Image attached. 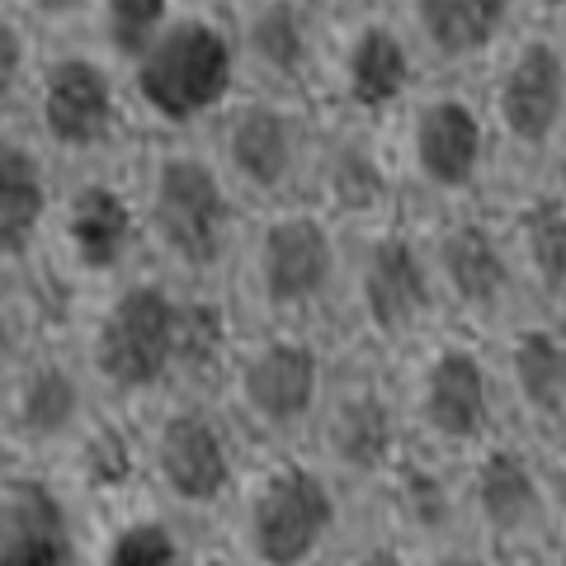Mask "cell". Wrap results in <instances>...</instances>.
Wrapping results in <instances>:
<instances>
[{"instance_id":"obj_7","label":"cell","mask_w":566,"mask_h":566,"mask_svg":"<svg viewBox=\"0 0 566 566\" xmlns=\"http://www.w3.org/2000/svg\"><path fill=\"white\" fill-rule=\"evenodd\" d=\"M420 71L491 66L528 24L524 0H387Z\"/></svg>"},{"instance_id":"obj_16","label":"cell","mask_w":566,"mask_h":566,"mask_svg":"<svg viewBox=\"0 0 566 566\" xmlns=\"http://www.w3.org/2000/svg\"><path fill=\"white\" fill-rule=\"evenodd\" d=\"M420 424L444 444H476L495 420L491 368L472 345H444L430 354L420 378Z\"/></svg>"},{"instance_id":"obj_35","label":"cell","mask_w":566,"mask_h":566,"mask_svg":"<svg viewBox=\"0 0 566 566\" xmlns=\"http://www.w3.org/2000/svg\"><path fill=\"white\" fill-rule=\"evenodd\" d=\"M524 20L547 24V29H566V0H524Z\"/></svg>"},{"instance_id":"obj_9","label":"cell","mask_w":566,"mask_h":566,"mask_svg":"<svg viewBox=\"0 0 566 566\" xmlns=\"http://www.w3.org/2000/svg\"><path fill=\"white\" fill-rule=\"evenodd\" d=\"M340 251L322 212L289 208L264 222L255 241V289L274 312H307L331 293Z\"/></svg>"},{"instance_id":"obj_8","label":"cell","mask_w":566,"mask_h":566,"mask_svg":"<svg viewBox=\"0 0 566 566\" xmlns=\"http://www.w3.org/2000/svg\"><path fill=\"white\" fill-rule=\"evenodd\" d=\"M326 76L335 81V91H340V99L354 114L378 118L387 109H397L416 91L420 62L411 43H406L401 24L382 6V10H368V14H354V20L335 24Z\"/></svg>"},{"instance_id":"obj_17","label":"cell","mask_w":566,"mask_h":566,"mask_svg":"<svg viewBox=\"0 0 566 566\" xmlns=\"http://www.w3.org/2000/svg\"><path fill=\"white\" fill-rule=\"evenodd\" d=\"M434 283L468 312H495L515 289V255L510 241L482 218H458L439 232L434 251Z\"/></svg>"},{"instance_id":"obj_28","label":"cell","mask_w":566,"mask_h":566,"mask_svg":"<svg viewBox=\"0 0 566 566\" xmlns=\"http://www.w3.org/2000/svg\"><path fill=\"white\" fill-rule=\"evenodd\" d=\"M237 345H232V322L218 303L208 297H185L180 316V378L189 382H218L232 374Z\"/></svg>"},{"instance_id":"obj_32","label":"cell","mask_w":566,"mask_h":566,"mask_svg":"<svg viewBox=\"0 0 566 566\" xmlns=\"http://www.w3.org/2000/svg\"><path fill=\"white\" fill-rule=\"evenodd\" d=\"M43 39H85L95 0H10Z\"/></svg>"},{"instance_id":"obj_2","label":"cell","mask_w":566,"mask_h":566,"mask_svg":"<svg viewBox=\"0 0 566 566\" xmlns=\"http://www.w3.org/2000/svg\"><path fill=\"white\" fill-rule=\"evenodd\" d=\"M142 227L170 264L208 274L232 241V189L227 175L199 151H166L151 166Z\"/></svg>"},{"instance_id":"obj_18","label":"cell","mask_w":566,"mask_h":566,"mask_svg":"<svg viewBox=\"0 0 566 566\" xmlns=\"http://www.w3.org/2000/svg\"><path fill=\"white\" fill-rule=\"evenodd\" d=\"M0 566H76L66 505L39 476L0 482Z\"/></svg>"},{"instance_id":"obj_39","label":"cell","mask_w":566,"mask_h":566,"mask_svg":"<svg viewBox=\"0 0 566 566\" xmlns=\"http://www.w3.org/2000/svg\"><path fill=\"white\" fill-rule=\"evenodd\" d=\"M444 566H482V562H468V557H453V562H444Z\"/></svg>"},{"instance_id":"obj_15","label":"cell","mask_w":566,"mask_h":566,"mask_svg":"<svg viewBox=\"0 0 566 566\" xmlns=\"http://www.w3.org/2000/svg\"><path fill=\"white\" fill-rule=\"evenodd\" d=\"M151 463L166 491L185 505H212L222 501L237 476L232 439L203 406H175L166 411L161 430L151 439Z\"/></svg>"},{"instance_id":"obj_13","label":"cell","mask_w":566,"mask_h":566,"mask_svg":"<svg viewBox=\"0 0 566 566\" xmlns=\"http://www.w3.org/2000/svg\"><path fill=\"white\" fill-rule=\"evenodd\" d=\"M411 166L434 193H468L486 166V118L472 99L434 91L411 109Z\"/></svg>"},{"instance_id":"obj_22","label":"cell","mask_w":566,"mask_h":566,"mask_svg":"<svg viewBox=\"0 0 566 566\" xmlns=\"http://www.w3.org/2000/svg\"><path fill=\"white\" fill-rule=\"evenodd\" d=\"M510 387L524 411L557 424L566 420V335L553 326H520L505 349Z\"/></svg>"},{"instance_id":"obj_29","label":"cell","mask_w":566,"mask_h":566,"mask_svg":"<svg viewBox=\"0 0 566 566\" xmlns=\"http://www.w3.org/2000/svg\"><path fill=\"white\" fill-rule=\"evenodd\" d=\"M39 43H43V33L33 29L10 0H0V104L33 91V76H39V66H43Z\"/></svg>"},{"instance_id":"obj_14","label":"cell","mask_w":566,"mask_h":566,"mask_svg":"<svg viewBox=\"0 0 566 566\" xmlns=\"http://www.w3.org/2000/svg\"><path fill=\"white\" fill-rule=\"evenodd\" d=\"M237 397L260 424L270 430H293L303 424L316 401H322V354L297 335H274L251 354L232 359Z\"/></svg>"},{"instance_id":"obj_5","label":"cell","mask_w":566,"mask_h":566,"mask_svg":"<svg viewBox=\"0 0 566 566\" xmlns=\"http://www.w3.org/2000/svg\"><path fill=\"white\" fill-rule=\"evenodd\" d=\"M491 66V118L501 137L524 151L553 147L566 128V33L524 24Z\"/></svg>"},{"instance_id":"obj_10","label":"cell","mask_w":566,"mask_h":566,"mask_svg":"<svg viewBox=\"0 0 566 566\" xmlns=\"http://www.w3.org/2000/svg\"><path fill=\"white\" fill-rule=\"evenodd\" d=\"M439 307L434 264L420 251L416 237L387 227L368 241L359 264V312L378 340H406Z\"/></svg>"},{"instance_id":"obj_20","label":"cell","mask_w":566,"mask_h":566,"mask_svg":"<svg viewBox=\"0 0 566 566\" xmlns=\"http://www.w3.org/2000/svg\"><path fill=\"white\" fill-rule=\"evenodd\" d=\"M52 212V185L39 151L0 128V264L20 260L39 241Z\"/></svg>"},{"instance_id":"obj_36","label":"cell","mask_w":566,"mask_h":566,"mask_svg":"<svg viewBox=\"0 0 566 566\" xmlns=\"http://www.w3.org/2000/svg\"><path fill=\"white\" fill-rule=\"evenodd\" d=\"M359 566H401V557H397V553H387V547H378V553H368Z\"/></svg>"},{"instance_id":"obj_40","label":"cell","mask_w":566,"mask_h":566,"mask_svg":"<svg viewBox=\"0 0 566 566\" xmlns=\"http://www.w3.org/2000/svg\"><path fill=\"white\" fill-rule=\"evenodd\" d=\"M208 566H227V562H208Z\"/></svg>"},{"instance_id":"obj_27","label":"cell","mask_w":566,"mask_h":566,"mask_svg":"<svg viewBox=\"0 0 566 566\" xmlns=\"http://www.w3.org/2000/svg\"><path fill=\"white\" fill-rule=\"evenodd\" d=\"M476 510L495 528H520L538 510V476L520 449H486L476 463Z\"/></svg>"},{"instance_id":"obj_19","label":"cell","mask_w":566,"mask_h":566,"mask_svg":"<svg viewBox=\"0 0 566 566\" xmlns=\"http://www.w3.org/2000/svg\"><path fill=\"white\" fill-rule=\"evenodd\" d=\"M62 237L81 270L114 274L142 237V208L109 180H85L62 208Z\"/></svg>"},{"instance_id":"obj_12","label":"cell","mask_w":566,"mask_h":566,"mask_svg":"<svg viewBox=\"0 0 566 566\" xmlns=\"http://www.w3.org/2000/svg\"><path fill=\"white\" fill-rule=\"evenodd\" d=\"M222 161L237 185L255 193H283L303 170L307 133L289 99H241L222 109Z\"/></svg>"},{"instance_id":"obj_41","label":"cell","mask_w":566,"mask_h":566,"mask_svg":"<svg viewBox=\"0 0 566 566\" xmlns=\"http://www.w3.org/2000/svg\"><path fill=\"white\" fill-rule=\"evenodd\" d=\"M562 33H566V29H562Z\"/></svg>"},{"instance_id":"obj_11","label":"cell","mask_w":566,"mask_h":566,"mask_svg":"<svg viewBox=\"0 0 566 566\" xmlns=\"http://www.w3.org/2000/svg\"><path fill=\"white\" fill-rule=\"evenodd\" d=\"M335 520L322 472L283 463L260 482L251 501V547L264 566H303Z\"/></svg>"},{"instance_id":"obj_25","label":"cell","mask_w":566,"mask_h":566,"mask_svg":"<svg viewBox=\"0 0 566 566\" xmlns=\"http://www.w3.org/2000/svg\"><path fill=\"white\" fill-rule=\"evenodd\" d=\"M81 420V382L66 364L39 359L20 374L14 387V430L29 439H57L71 434Z\"/></svg>"},{"instance_id":"obj_24","label":"cell","mask_w":566,"mask_h":566,"mask_svg":"<svg viewBox=\"0 0 566 566\" xmlns=\"http://www.w3.org/2000/svg\"><path fill=\"white\" fill-rule=\"evenodd\" d=\"M326 208L340 218H374L392 199V175H387L382 156L374 151V142L349 133L326 147Z\"/></svg>"},{"instance_id":"obj_26","label":"cell","mask_w":566,"mask_h":566,"mask_svg":"<svg viewBox=\"0 0 566 566\" xmlns=\"http://www.w3.org/2000/svg\"><path fill=\"white\" fill-rule=\"evenodd\" d=\"M180 6L185 0H95L85 43H95L109 62L128 66L161 39V29L180 14Z\"/></svg>"},{"instance_id":"obj_33","label":"cell","mask_w":566,"mask_h":566,"mask_svg":"<svg viewBox=\"0 0 566 566\" xmlns=\"http://www.w3.org/2000/svg\"><path fill=\"white\" fill-rule=\"evenodd\" d=\"M397 491H401V505L411 510V515L420 524H439L449 515V495L444 486H439V476L434 472H424V468H397Z\"/></svg>"},{"instance_id":"obj_4","label":"cell","mask_w":566,"mask_h":566,"mask_svg":"<svg viewBox=\"0 0 566 566\" xmlns=\"http://www.w3.org/2000/svg\"><path fill=\"white\" fill-rule=\"evenodd\" d=\"M123 66L109 62L95 43H62L43 52L33 76V114L57 151L91 156L109 147L123 123Z\"/></svg>"},{"instance_id":"obj_30","label":"cell","mask_w":566,"mask_h":566,"mask_svg":"<svg viewBox=\"0 0 566 566\" xmlns=\"http://www.w3.org/2000/svg\"><path fill=\"white\" fill-rule=\"evenodd\" d=\"M133 463H137L133 439L123 434V430H114V424H104V430L85 434V444H81V472H85V482H91L95 491L128 486L133 482Z\"/></svg>"},{"instance_id":"obj_37","label":"cell","mask_w":566,"mask_h":566,"mask_svg":"<svg viewBox=\"0 0 566 566\" xmlns=\"http://www.w3.org/2000/svg\"><path fill=\"white\" fill-rule=\"evenodd\" d=\"M189 6H208V10H222L227 14V10H237L241 0H189Z\"/></svg>"},{"instance_id":"obj_21","label":"cell","mask_w":566,"mask_h":566,"mask_svg":"<svg viewBox=\"0 0 566 566\" xmlns=\"http://www.w3.org/2000/svg\"><path fill=\"white\" fill-rule=\"evenodd\" d=\"M335 463L349 472H382L397 458V411L378 387H354L335 401L326 424Z\"/></svg>"},{"instance_id":"obj_34","label":"cell","mask_w":566,"mask_h":566,"mask_svg":"<svg viewBox=\"0 0 566 566\" xmlns=\"http://www.w3.org/2000/svg\"><path fill=\"white\" fill-rule=\"evenodd\" d=\"M312 6H316V10H322V14H326V20H335V24H340V20H354V14L382 10V6H387V0H312Z\"/></svg>"},{"instance_id":"obj_1","label":"cell","mask_w":566,"mask_h":566,"mask_svg":"<svg viewBox=\"0 0 566 566\" xmlns=\"http://www.w3.org/2000/svg\"><path fill=\"white\" fill-rule=\"evenodd\" d=\"M128 95L166 128H193L222 114L241 91L237 33L222 10L180 6V14L161 29L142 57L123 66Z\"/></svg>"},{"instance_id":"obj_23","label":"cell","mask_w":566,"mask_h":566,"mask_svg":"<svg viewBox=\"0 0 566 566\" xmlns=\"http://www.w3.org/2000/svg\"><path fill=\"white\" fill-rule=\"evenodd\" d=\"M515 255L543 297H566V199L562 193H528L510 227Z\"/></svg>"},{"instance_id":"obj_3","label":"cell","mask_w":566,"mask_h":566,"mask_svg":"<svg viewBox=\"0 0 566 566\" xmlns=\"http://www.w3.org/2000/svg\"><path fill=\"white\" fill-rule=\"evenodd\" d=\"M180 316L185 297H175L166 283H123L91 335L95 378L123 397L156 392L180 378Z\"/></svg>"},{"instance_id":"obj_6","label":"cell","mask_w":566,"mask_h":566,"mask_svg":"<svg viewBox=\"0 0 566 566\" xmlns=\"http://www.w3.org/2000/svg\"><path fill=\"white\" fill-rule=\"evenodd\" d=\"M227 20L237 33L241 81L251 76L289 99L326 76L335 20H326L312 0H241L227 10Z\"/></svg>"},{"instance_id":"obj_38","label":"cell","mask_w":566,"mask_h":566,"mask_svg":"<svg viewBox=\"0 0 566 566\" xmlns=\"http://www.w3.org/2000/svg\"><path fill=\"white\" fill-rule=\"evenodd\" d=\"M557 510H562V520H566V468H562V476H557Z\"/></svg>"},{"instance_id":"obj_31","label":"cell","mask_w":566,"mask_h":566,"mask_svg":"<svg viewBox=\"0 0 566 566\" xmlns=\"http://www.w3.org/2000/svg\"><path fill=\"white\" fill-rule=\"evenodd\" d=\"M104 566H180V547L161 524H128L114 538Z\"/></svg>"}]
</instances>
